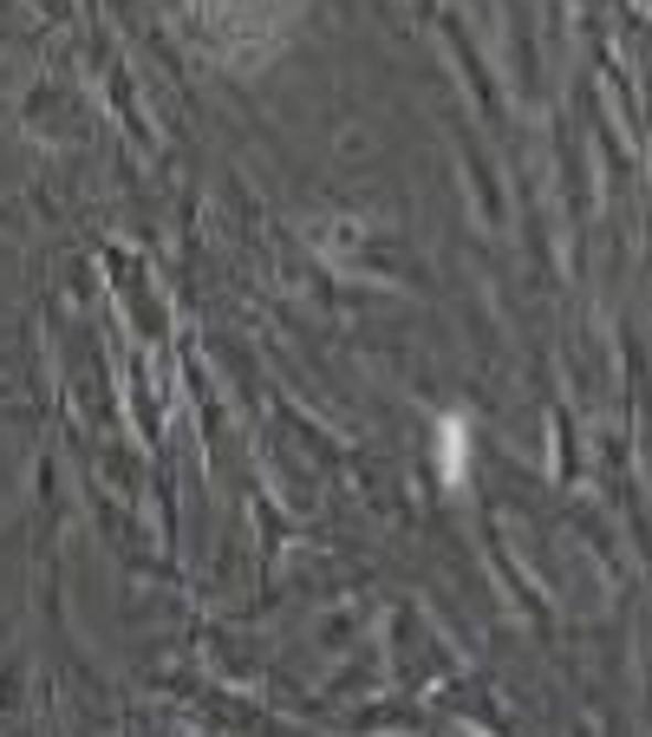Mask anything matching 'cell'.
<instances>
[{
	"label": "cell",
	"mask_w": 652,
	"mask_h": 737,
	"mask_svg": "<svg viewBox=\"0 0 652 737\" xmlns=\"http://www.w3.org/2000/svg\"><path fill=\"white\" fill-rule=\"evenodd\" d=\"M463 450H470V425H463V418L450 412V418L437 425V477H443L450 490L463 483Z\"/></svg>",
	"instance_id": "obj_1"
}]
</instances>
